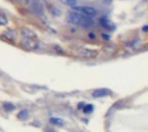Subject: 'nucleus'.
<instances>
[{
	"label": "nucleus",
	"instance_id": "39448f33",
	"mask_svg": "<svg viewBox=\"0 0 148 132\" xmlns=\"http://www.w3.org/2000/svg\"><path fill=\"white\" fill-rule=\"evenodd\" d=\"M95 25V22L94 20L91 18V17H88V16H84V19L82 21V22L81 23V27L82 29H91L93 26Z\"/></svg>",
	"mask_w": 148,
	"mask_h": 132
},
{
	"label": "nucleus",
	"instance_id": "7ed1b4c3",
	"mask_svg": "<svg viewBox=\"0 0 148 132\" xmlns=\"http://www.w3.org/2000/svg\"><path fill=\"white\" fill-rule=\"evenodd\" d=\"M78 55L82 58L91 59V58H95L97 55V52L95 50H92V49L82 48L78 51Z\"/></svg>",
	"mask_w": 148,
	"mask_h": 132
},
{
	"label": "nucleus",
	"instance_id": "9b49d317",
	"mask_svg": "<svg viewBox=\"0 0 148 132\" xmlns=\"http://www.w3.org/2000/svg\"><path fill=\"white\" fill-rule=\"evenodd\" d=\"M32 10L34 13H42V8L40 4H37V3H34L32 4Z\"/></svg>",
	"mask_w": 148,
	"mask_h": 132
},
{
	"label": "nucleus",
	"instance_id": "0eeeda50",
	"mask_svg": "<svg viewBox=\"0 0 148 132\" xmlns=\"http://www.w3.org/2000/svg\"><path fill=\"white\" fill-rule=\"evenodd\" d=\"M100 23L101 24V26H102L103 28H105V29H108V30H114V29H115L114 25L112 24L111 22L108 21V20L106 19V18H101V19L100 20Z\"/></svg>",
	"mask_w": 148,
	"mask_h": 132
},
{
	"label": "nucleus",
	"instance_id": "9d476101",
	"mask_svg": "<svg viewBox=\"0 0 148 132\" xmlns=\"http://www.w3.org/2000/svg\"><path fill=\"white\" fill-rule=\"evenodd\" d=\"M61 3H62L63 4L67 5V6H69V7H76L77 5V1L76 0H60Z\"/></svg>",
	"mask_w": 148,
	"mask_h": 132
},
{
	"label": "nucleus",
	"instance_id": "20e7f679",
	"mask_svg": "<svg viewBox=\"0 0 148 132\" xmlns=\"http://www.w3.org/2000/svg\"><path fill=\"white\" fill-rule=\"evenodd\" d=\"M23 47H25L27 49H29V50L35 49L38 47V43L36 40L31 39V38H26V37H24L23 41Z\"/></svg>",
	"mask_w": 148,
	"mask_h": 132
},
{
	"label": "nucleus",
	"instance_id": "f3484780",
	"mask_svg": "<svg viewBox=\"0 0 148 132\" xmlns=\"http://www.w3.org/2000/svg\"><path fill=\"white\" fill-rule=\"evenodd\" d=\"M51 12L54 14V15H56V16H60L61 15V10L58 9V8H53L52 10H51Z\"/></svg>",
	"mask_w": 148,
	"mask_h": 132
},
{
	"label": "nucleus",
	"instance_id": "6e6552de",
	"mask_svg": "<svg viewBox=\"0 0 148 132\" xmlns=\"http://www.w3.org/2000/svg\"><path fill=\"white\" fill-rule=\"evenodd\" d=\"M22 31H23V35L24 37H26V38L35 39V38L36 37V34H35L33 31H31L30 29H27V28H23V29H22Z\"/></svg>",
	"mask_w": 148,
	"mask_h": 132
},
{
	"label": "nucleus",
	"instance_id": "2eb2a0df",
	"mask_svg": "<svg viewBox=\"0 0 148 132\" xmlns=\"http://www.w3.org/2000/svg\"><path fill=\"white\" fill-rule=\"evenodd\" d=\"M3 107H4V109L6 111H12L15 108L14 105L12 104H10V103H5V104H3Z\"/></svg>",
	"mask_w": 148,
	"mask_h": 132
},
{
	"label": "nucleus",
	"instance_id": "dca6fc26",
	"mask_svg": "<svg viewBox=\"0 0 148 132\" xmlns=\"http://www.w3.org/2000/svg\"><path fill=\"white\" fill-rule=\"evenodd\" d=\"M93 109H94L93 105H87L84 107V112H86V113H90V112H93Z\"/></svg>",
	"mask_w": 148,
	"mask_h": 132
},
{
	"label": "nucleus",
	"instance_id": "f257e3e1",
	"mask_svg": "<svg viewBox=\"0 0 148 132\" xmlns=\"http://www.w3.org/2000/svg\"><path fill=\"white\" fill-rule=\"evenodd\" d=\"M74 11L78 12L83 16H88V17H93L97 15V10L90 6H76L73 8Z\"/></svg>",
	"mask_w": 148,
	"mask_h": 132
},
{
	"label": "nucleus",
	"instance_id": "f8f14e48",
	"mask_svg": "<svg viewBox=\"0 0 148 132\" xmlns=\"http://www.w3.org/2000/svg\"><path fill=\"white\" fill-rule=\"evenodd\" d=\"M8 23V18L7 16L0 12V25H6Z\"/></svg>",
	"mask_w": 148,
	"mask_h": 132
},
{
	"label": "nucleus",
	"instance_id": "6ab92c4d",
	"mask_svg": "<svg viewBox=\"0 0 148 132\" xmlns=\"http://www.w3.org/2000/svg\"><path fill=\"white\" fill-rule=\"evenodd\" d=\"M33 1H35V2H36V1H38V0H33Z\"/></svg>",
	"mask_w": 148,
	"mask_h": 132
},
{
	"label": "nucleus",
	"instance_id": "4468645a",
	"mask_svg": "<svg viewBox=\"0 0 148 132\" xmlns=\"http://www.w3.org/2000/svg\"><path fill=\"white\" fill-rule=\"evenodd\" d=\"M28 115H29V114H28L27 111H22V112L18 114V117H19V118L24 120V119H26V118H28Z\"/></svg>",
	"mask_w": 148,
	"mask_h": 132
},
{
	"label": "nucleus",
	"instance_id": "423d86ee",
	"mask_svg": "<svg viewBox=\"0 0 148 132\" xmlns=\"http://www.w3.org/2000/svg\"><path fill=\"white\" fill-rule=\"evenodd\" d=\"M110 93V91L106 89V88H101V89H98L96 91H95L93 93V97L95 98H101V97H105L108 96Z\"/></svg>",
	"mask_w": 148,
	"mask_h": 132
},
{
	"label": "nucleus",
	"instance_id": "ddd939ff",
	"mask_svg": "<svg viewBox=\"0 0 148 132\" xmlns=\"http://www.w3.org/2000/svg\"><path fill=\"white\" fill-rule=\"evenodd\" d=\"M50 122L53 124V125H59V126H62L63 125V122L59 119V118H51L50 119Z\"/></svg>",
	"mask_w": 148,
	"mask_h": 132
},
{
	"label": "nucleus",
	"instance_id": "1a4fd4ad",
	"mask_svg": "<svg viewBox=\"0 0 148 132\" xmlns=\"http://www.w3.org/2000/svg\"><path fill=\"white\" fill-rule=\"evenodd\" d=\"M3 36L8 39V40H10V41H13L16 38V34L15 31H12V30H8L6 32H4L3 34Z\"/></svg>",
	"mask_w": 148,
	"mask_h": 132
},
{
	"label": "nucleus",
	"instance_id": "f03ea898",
	"mask_svg": "<svg viewBox=\"0 0 148 132\" xmlns=\"http://www.w3.org/2000/svg\"><path fill=\"white\" fill-rule=\"evenodd\" d=\"M84 16H83L78 12L71 11L67 16V21L69 23H72L75 25H81V23L82 22V21L84 19Z\"/></svg>",
	"mask_w": 148,
	"mask_h": 132
},
{
	"label": "nucleus",
	"instance_id": "a211bd4d",
	"mask_svg": "<svg viewBox=\"0 0 148 132\" xmlns=\"http://www.w3.org/2000/svg\"><path fill=\"white\" fill-rule=\"evenodd\" d=\"M143 30H144V31H148V25L144 26V28H143Z\"/></svg>",
	"mask_w": 148,
	"mask_h": 132
}]
</instances>
